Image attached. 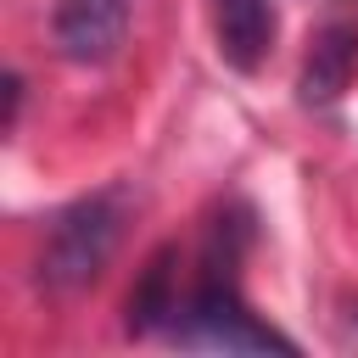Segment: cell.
I'll return each mask as SVG.
<instances>
[{
    "mask_svg": "<svg viewBox=\"0 0 358 358\" xmlns=\"http://www.w3.org/2000/svg\"><path fill=\"white\" fill-rule=\"evenodd\" d=\"M168 336L190 352H296V341L280 336L274 324H263L257 313H246L235 285L218 274L201 280L196 296L168 319Z\"/></svg>",
    "mask_w": 358,
    "mask_h": 358,
    "instance_id": "7a4b0ae2",
    "label": "cell"
},
{
    "mask_svg": "<svg viewBox=\"0 0 358 358\" xmlns=\"http://www.w3.org/2000/svg\"><path fill=\"white\" fill-rule=\"evenodd\" d=\"M117 235H123V201H117L112 190H95V196H84V201H73L67 213H56V224H50V235H45L39 280H45L50 291H78V285H90V280L106 268Z\"/></svg>",
    "mask_w": 358,
    "mask_h": 358,
    "instance_id": "6da1fadb",
    "label": "cell"
},
{
    "mask_svg": "<svg viewBox=\"0 0 358 358\" xmlns=\"http://www.w3.org/2000/svg\"><path fill=\"white\" fill-rule=\"evenodd\" d=\"M352 62H358V28H352V22H336V28L313 45V56H308L302 101H330V95H341L347 78H352Z\"/></svg>",
    "mask_w": 358,
    "mask_h": 358,
    "instance_id": "5b68a950",
    "label": "cell"
},
{
    "mask_svg": "<svg viewBox=\"0 0 358 358\" xmlns=\"http://www.w3.org/2000/svg\"><path fill=\"white\" fill-rule=\"evenodd\" d=\"M213 39L235 73H257L274 45V6L268 0H213Z\"/></svg>",
    "mask_w": 358,
    "mask_h": 358,
    "instance_id": "277c9868",
    "label": "cell"
},
{
    "mask_svg": "<svg viewBox=\"0 0 358 358\" xmlns=\"http://www.w3.org/2000/svg\"><path fill=\"white\" fill-rule=\"evenodd\" d=\"M56 50L67 62H112L123 34H129V0H56Z\"/></svg>",
    "mask_w": 358,
    "mask_h": 358,
    "instance_id": "3957f363",
    "label": "cell"
}]
</instances>
